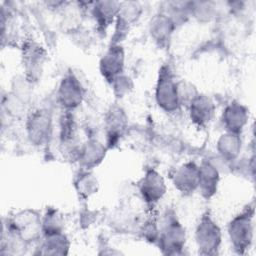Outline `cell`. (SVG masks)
I'll return each instance as SVG.
<instances>
[{
	"label": "cell",
	"instance_id": "6da1fadb",
	"mask_svg": "<svg viewBox=\"0 0 256 256\" xmlns=\"http://www.w3.org/2000/svg\"><path fill=\"white\" fill-rule=\"evenodd\" d=\"M154 98L157 106L168 114L177 113L182 105L179 96V81L170 65L163 64L158 71Z\"/></svg>",
	"mask_w": 256,
	"mask_h": 256
},
{
	"label": "cell",
	"instance_id": "7a4b0ae2",
	"mask_svg": "<svg viewBox=\"0 0 256 256\" xmlns=\"http://www.w3.org/2000/svg\"><path fill=\"white\" fill-rule=\"evenodd\" d=\"M227 232L234 251L245 254L254 238V206L248 205L235 215L227 225Z\"/></svg>",
	"mask_w": 256,
	"mask_h": 256
},
{
	"label": "cell",
	"instance_id": "3957f363",
	"mask_svg": "<svg viewBox=\"0 0 256 256\" xmlns=\"http://www.w3.org/2000/svg\"><path fill=\"white\" fill-rule=\"evenodd\" d=\"M186 230L173 211H167L163 215L159 225V237L157 244L163 254L180 255L186 244Z\"/></svg>",
	"mask_w": 256,
	"mask_h": 256
},
{
	"label": "cell",
	"instance_id": "277c9868",
	"mask_svg": "<svg viewBox=\"0 0 256 256\" xmlns=\"http://www.w3.org/2000/svg\"><path fill=\"white\" fill-rule=\"evenodd\" d=\"M195 242L201 255H216L220 250L222 230L209 211L204 212L196 224Z\"/></svg>",
	"mask_w": 256,
	"mask_h": 256
},
{
	"label": "cell",
	"instance_id": "5b68a950",
	"mask_svg": "<svg viewBox=\"0 0 256 256\" xmlns=\"http://www.w3.org/2000/svg\"><path fill=\"white\" fill-rule=\"evenodd\" d=\"M53 132V115L50 109L38 107L32 109L26 116L25 133L28 141L42 147L49 143Z\"/></svg>",
	"mask_w": 256,
	"mask_h": 256
},
{
	"label": "cell",
	"instance_id": "8992f818",
	"mask_svg": "<svg viewBox=\"0 0 256 256\" xmlns=\"http://www.w3.org/2000/svg\"><path fill=\"white\" fill-rule=\"evenodd\" d=\"M7 227L27 244L43 237L42 215L34 209L16 212L7 221Z\"/></svg>",
	"mask_w": 256,
	"mask_h": 256
},
{
	"label": "cell",
	"instance_id": "52a82bcc",
	"mask_svg": "<svg viewBox=\"0 0 256 256\" xmlns=\"http://www.w3.org/2000/svg\"><path fill=\"white\" fill-rule=\"evenodd\" d=\"M86 96V88L78 75L68 71L60 80L56 90V100L63 111L73 112L78 109Z\"/></svg>",
	"mask_w": 256,
	"mask_h": 256
},
{
	"label": "cell",
	"instance_id": "ba28073f",
	"mask_svg": "<svg viewBox=\"0 0 256 256\" xmlns=\"http://www.w3.org/2000/svg\"><path fill=\"white\" fill-rule=\"evenodd\" d=\"M59 148L68 159L77 161L82 142L79 137L78 123L73 112L63 111L59 121Z\"/></svg>",
	"mask_w": 256,
	"mask_h": 256
},
{
	"label": "cell",
	"instance_id": "9c48e42d",
	"mask_svg": "<svg viewBox=\"0 0 256 256\" xmlns=\"http://www.w3.org/2000/svg\"><path fill=\"white\" fill-rule=\"evenodd\" d=\"M138 191L145 204L154 207L166 195L167 184L165 178L156 169L149 168L138 182Z\"/></svg>",
	"mask_w": 256,
	"mask_h": 256
},
{
	"label": "cell",
	"instance_id": "30bf717a",
	"mask_svg": "<svg viewBox=\"0 0 256 256\" xmlns=\"http://www.w3.org/2000/svg\"><path fill=\"white\" fill-rule=\"evenodd\" d=\"M143 13V6L138 1H122L120 2L119 11L114 23V33L111 43L121 44L126 38L130 29L140 19Z\"/></svg>",
	"mask_w": 256,
	"mask_h": 256
},
{
	"label": "cell",
	"instance_id": "8fae6325",
	"mask_svg": "<svg viewBox=\"0 0 256 256\" xmlns=\"http://www.w3.org/2000/svg\"><path fill=\"white\" fill-rule=\"evenodd\" d=\"M105 144L110 149L118 144L128 129V115L118 104L111 105L104 116Z\"/></svg>",
	"mask_w": 256,
	"mask_h": 256
},
{
	"label": "cell",
	"instance_id": "7c38bea8",
	"mask_svg": "<svg viewBox=\"0 0 256 256\" xmlns=\"http://www.w3.org/2000/svg\"><path fill=\"white\" fill-rule=\"evenodd\" d=\"M47 59L46 50L34 40H27L22 46V60L25 77L32 83L38 81L43 73Z\"/></svg>",
	"mask_w": 256,
	"mask_h": 256
},
{
	"label": "cell",
	"instance_id": "4fadbf2b",
	"mask_svg": "<svg viewBox=\"0 0 256 256\" xmlns=\"http://www.w3.org/2000/svg\"><path fill=\"white\" fill-rule=\"evenodd\" d=\"M126 55L122 44L110 43L99 60V72L107 83L125 73Z\"/></svg>",
	"mask_w": 256,
	"mask_h": 256
},
{
	"label": "cell",
	"instance_id": "5bb4252c",
	"mask_svg": "<svg viewBox=\"0 0 256 256\" xmlns=\"http://www.w3.org/2000/svg\"><path fill=\"white\" fill-rule=\"evenodd\" d=\"M191 122L198 128L207 127L215 117L216 104L213 99L205 94L198 93L187 105Z\"/></svg>",
	"mask_w": 256,
	"mask_h": 256
},
{
	"label": "cell",
	"instance_id": "9a60e30c",
	"mask_svg": "<svg viewBox=\"0 0 256 256\" xmlns=\"http://www.w3.org/2000/svg\"><path fill=\"white\" fill-rule=\"evenodd\" d=\"M249 117L248 107L239 101L233 100L224 107L220 121L225 131L242 134L249 122Z\"/></svg>",
	"mask_w": 256,
	"mask_h": 256
},
{
	"label": "cell",
	"instance_id": "2e32d148",
	"mask_svg": "<svg viewBox=\"0 0 256 256\" xmlns=\"http://www.w3.org/2000/svg\"><path fill=\"white\" fill-rule=\"evenodd\" d=\"M172 184L183 195H191L198 190L199 165L194 161H187L179 165L173 172Z\"/></svg>",
	"mask_w": 256,
	"mask_h": 256
},
{
	"label": "cell",
	"instance_id": "e0dca14e",
	"mask_svg": "<svg viewBox=\"0 0 256 256\" xmlns=\"http://www.w3.org/2000/svg\"><path fill=\"white\" fill-rule=\"evenodd\" d=\"M176 23L164 11L156 13L149 23V34L154 43L160 48H166L176 30Z\"/></svg>",
	"mask_w": 256,
	"mask_h": 256
},
{
	"label": "cell",
	"instance_id": "ac0fdd59",
	"mask_svg": "<svg viewBox=\"0 0 256 256\" xmlns=\"http://www.w3.org/2000/svg\"><path fill=\"white\" fill-rule=\"evenodd\" d=\"M108 149L104 142L95 137H90L82 143L77 162L81 168L93 170L105 159Z\"/></svg>",
	"mask_w": 256,
	"mask_h": 256
},
{
	"label": "cell",
	"instance_id": "d6986e66",
	"mask_svg": "<svg viewBox=\"0 0 256 256\" xmlns=\"http://www.w3.org/2000/svg\"><path fill=\"white\" fill-rule=\"evenodd\" d=\"M119 7V1L105 0L90 2V13L100 32H105L110 26L114 25Z\"/></svg>",
	"mask_w": 256,
	"mask_h": 256
},
{
	"label": "cell",
	"instance_id": "ffe728a7",
	"mask_svg": "<svg viewBox=\"0 0 256 256\" xmlns=\"http://www.w3.org/2000/svg\"><path fill=\"white\" fill-rule=\"evenodd\" d=\"M220 171L209 161L203 160L199 165L198 192L204 199H211L218 191Z\"/></svg>",
	"mask_w": 256,
	"mask_h": 256
},
{
	"label": "cell",
	"instance_id": "44dd1931",
	"mask_svg": "<svg viewBox=\"0 0 256 256\" xmlns=\"http://www.w3.org/2000/svg\"><path fill=\"white\" fill-rule=\"evenodd\" d=\"M242 146L243 142L241 134L227 131H224L218 137L216 142L217 154L230 163H233L240 157Z\"/></svg>",
	"mask_w": 256,
	"mask_h": 256
},
{
	"label": "cell",
	"instance_id": "7402d4cb",
	"mask_svg": "<svg viewBox=\"0 0 256 256\" xmlns=\"http://www.w3.org/2000/svg\"><path fill=\"white\" fill-rule=\"evenodd\" d=\"M73 186L79 199L87 200L97 193L99 182L92 170L81 168L74 177Z\"/></svg>",
	"mask_w": 256,
	"mask_h": 256
},
{
	"label": "cell",
	"instance_id": "603a6c76",
	"mask_svg": "<svg viewBox=\"0 0 256 256\" xmlns=\"http://www.w3.org/2000/svg\"><path fill=\"white\" fill-rule=\"evenodd\" d=\"M70 249V240L65 232L43 235L39 254L66 255Z\"/></svg>",
	"mask_w": 256,
	"mask_h": 256
},
{
	"label": "cell",
	"instance_id": "cb8c5ba5",
	"mask_svg": "<svg viewBox=\"0 0 256 256\" xmlns=\"http://www.w3.org/2000/svg\"><path fill=\"white\" fill-rule=\"evenodd\" d=\"M64 227L65 220L62 213L54 207H47L42 215L43 235L64 232Z\"/></svg>",
	"mask_w": 256,
	"mask_h": 256
},
{
	"label": "cell",
	"instance_id": "d4e9b609",
	"mask_svg": "<svg viewBox=\"0 0 256 256\" xmlns=\"http://www.w3.org/2000/svg\"><path fill=\"white\" fill-rule=\"evenodd\" d=\"M217 5L215 2L209 1H192L191 16L200 22L211 21L217 13Z\"/></svg>",
	"mask_w": 256,
	"mask_h": 256
},
{
	"label": "cell",
	"instance_id": "484cf974",
	"mask_svg": "<svg viewBox=\"0 0 256 256\" xmlns=\"http://www.w3.org/2000/svg\"><path fill=\"white\" fill-rule=\"evenodd\" d=\"M110 85L112 87L114 95L117 98L125 97L133 89V82H132L131 78L129 76H127L125 73L116 77L110 83Z\"/></svg>",
	"mask_w": 256,
	"mask_h": 256
},
{
	"label": "cell",
	"instance_id": "4316f807",
	"mask_svg": "<svg viewBox=\"0 0 256 256\" xmlns=\"http://www.w3.org/2000/svg\"><path fill=\"white\" fill-rule=\"evenodd\" d=\"M140 233L147 242L157 244L159 237V225L155 220L149 219L142 224Z\"/></svg>",
	"mask_w": 256,
	"mask_h": 256
}]
</instances>
